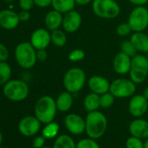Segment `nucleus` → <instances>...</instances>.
<instances>
[{"label": "nucleus", "instance_id": "f257e3e1", "mask_svg": "<svg viewBox=\"0 0 148 148\" xmlns=\"http://www.w3.org/2000/svg\"><path fill=\"white\" fill-rule=\"evenodd\" d=\"M107 125V119L102 112H90L86 118V132L91 138H99L106 133Z\"/></svg>", "mask_w": 148, "mask_h": 148}, {"label": "nucleus", "instance_id": "f03ea898", "mask_svg": "<svg viewBox=\"0 0 148 148\" xmlns=\"http://www.w3.org/2000/svg\"><path fill=\"white\" fill-rule=\"evenodd\" d=\"M35 116L43 124L52 122L57 113L56 100L48 95L40 97L35 104Z\"/></svg>", "mask_w": 148, "mask_h": 148}, {"label": "nucleus", "instance_id": "7ed1b4c3", "mask_svg": "<svg viewBox=\"0 0 148 148\" xmlns=\"http://www.w3.org/2000/svg\"><path fill=\"white\" fill-rule=\"evenodd\" d=\"M86 82V75L83 69L79 67L70 68L63 79V85L65 91L71 93H77L80 92Z\"/></svg>", "mask_w": 148, "mask_h": 148}, {"label": "nucleus", "instance_id": "20e7f679", "mask_svg": "<svg viewBox=\"0 0 148 148\" xmlns=\"http://www.w3.org/2000/svg\"><path fill=\"white\" fill-rule=\"evenodd\" d=\"M14 56L18 64L23 69L32 68L38 61L37 50L31 42L19 43L15 48Z\"/></svg>", "mask_w": 148, "mask_h": 148}, {"label": "nucleus", "instance_id": "39448f33", "mask_svg": "<svg viewBox=\"0 0 148 148\" xmlns=\"http://www.w3.org/2000/svg\"><path fill=\"white\" fill-rule=\"evenodd\" d=\"M92 5L93 13L100 18L113 19L121 12V8L115 0H93Z\"/></svg>", "mask_w": 148, "mask_h": 148}, {"label": "nucleus", "instance_id": "423d86ee", "mask_svg": "<svg viewBox=\"0 0 148 148\" xmlns=\"http://www.w3.org/2000/svg\"><path fill=\"white\" fill-rule=\"evenodd\" d=\"M4 95L12 101L19 102L25 100L29 95L28 85L19 79H11L3 87Z\"/></svg>", "mask_w": 148, "mask_h": 148}, {"label": "nucleus", "instance_id": "0eeeda50", "mask_svg": "<svg viewBox=\"0 0 148 148\" xmlns=\"http://www.w3.org/2000/svg\"><path fill=\"white\" fill-rule=\"evenodd\" d=\"M109 92L118 99L129 98L133 96L135 93L136 84L133 83L130 79H116L111 83Z\"/></svg>", "mask_w": 148, "mask_h": 148}, {"label": "nucleus", "instance_id": "6e6552de", "mask_svg": "<svg viewBox=\"0 0 148 148\" xmlns=\"http://www.w3.org/2000/svg\"><path fill=\"white\" fill-rule=\"evenodd\" d=\"M128 24L133 32H144L148 28V10L145 6H136L129 14Z\"/></svg>", "mask_w": 148, "mask_h": 148}, {"label": "nucleus", "instance_id": "1a4fd4ad", "mask_svg": "<svg viewBox=\"0 0 148 148\" xmlns=\"http://www.w3.org/2000/svg\"><path fill=\"white\" fill-rule=\"evenodd\" d=\"M82 24V17L81 14L75 11L72 10L63 14V22L62 27L65 32L73 33L76 32Z\"/></svg>", "mask_w": 148, "mask_h": 148}, {"label": "nucleus", "instance_id": "9d476101", "mask_svg": "<svg viewBox=\"0 0 148 148\" xmlns=\"http://www.w3.org/2000/svg\"><path fill=\"white\" fill-rule=\"evenodd\" d=\"M64 125L71 134L79 135L86 131V119L77 113H69L64 119Z\"/></svg>", "mask_w": 148, "mask_h": 148}, {"label": "nucleus", "instance_id": "9b49d317", "mask_svg": "<svg viewBox=\"0 0 148 148\" xmlns=\"http://www.w3.org/2000/svg\"><path fill=\"white\" fill-rule=\"evenodd\" d=\"M41 122L35 116H26L23 118L18 124V130L21 134L25 137H31L38 132Z\"/></svg>", "mask_w": 148, "mask_h": 148}, {"label": "nucleus", "instance_id": "f8f14e48", "mask_svg": "<svg viewBox=\"0 0 148 148\" xmlns=\"http://www.w3.org/2000/svg\"><path fill=\"white\" fill-rule=\"evenodd\" d=\"M30 42L36 50L46 49L51 43L50 31L46 28L36 29L31 36Z\"/></svg>", "mask_w": 148, "mask_h": 148}, {"label": "nucleus", "instance_id": "ddd939ff", "mask_svg": "<svg viewBox=\"0 0 148 148\" xmlns=\"http://www.w3.org/2000/svg\"><path fill=\"white\" fill-rule=\"evenodd\" d=\"M129 112L135 118H140L143 116L148 109V100L144 95H134L132 96L129 105Z\"/></svg>", "mask_w": 148, "mask_h": 148}, {"label": "nucleus", "instance_id": "4468645a", "mask_svg": "<svg viewBox=\"0 0 148 148\" xmlns=\"http://www.w3.org/2000/svg\"><path fill=\"white\" fill-rule=\"evenodd\" d=\"M112 67L114 71L119 75L129 74L132 67V58L127 54L119 51L112 60Z\"/></svg>", "mask_w": 148, "mask_h": 148}, {"label": "nucleus", "instance_id": "2eb2a0df", "mask_svg": "<svg viewBox=\"0 0 148 148\" xmlns=\"http://www.w3.org/2000/svg\"><path fill=\"white\" fill-rule=\"evenodd\" d=\"M20 23L18 13L12 10L5 9L0 11V27L5 30L11 31L17 28Z\"/></svg>", "mask_w": 148, "mask_h": 148}, {"label": "nucleus", "instance_id": "dca6fc26", "mask_svg": "<svg viewBox=\"0 0 148 148\" xmlns=\"http://www.w3.org/2000/svg\"><path fill=\"white\" fill-rule=\"evenodd\" d=\"M89 89L99 95H102L110 91L111 83L104 77L99 75H94L89 78L87 81Z\"/></svg>", "mask_w": 148, "mask_h": 148}, {"label": "nucleus", "instance_id": "f3484780", "mask_svg": "<svg viewBox=\"0 0 148 148\" xmlns=\"http://www.w3.org/2000/svg\"><path fill=\"white\" fill-rule=\"evenodd\" d=\"M129 132L132 136L138 138H146L148 137V121L143 119H136L130 123Z\"/></svg>", "mask_w": 148, "mask_h": 148}, {"label": "nucleus", "instance_id": "a211bd4d", "mask_svg": "<svg viewBox=\"0 0 148 148\" xmlns=\"http://www.w3.org/2000/svg\"><path fill=\"white\" fill-rule=\"evenodd\" d=\"M137 51L148 53V35L144 32H135L130 38Z\"/></svg>", "mask_w": 148, "mask_h": 148}, {"label": "nucleus", "instance_id": "6ab92c4d", "mask_svg": "<svg viewBox=\"0 0 148 148\" xmlns=\"http://www.w3.org/2000/svg\"><path fill=\"white\" fill-rule=\"evenodd\" d=\"M62 22H63V14L55 10L50 11L49 12H47V14L45 17V28L50 32L59 29V27L62 26Z\"/></svg>", "mask_w": 148, "mask_h": 148}, {"label": "nucleus", "instance_id": "aec40b11", "mask_svg": "<svg viewBox=\"0 0 148 148\" xmlns=\"http://www.w3.org/2000/svg\"><path fill=\"white\" fill-rule=\"evenodd\" d=\"M72 104H73L72 93H71L67 91L61 92L56 99L57 109H58V111H59L61 112H68L71 108Z\"/></svg>", "mask_w": 148, "mask_h": 148}, {"label": "nucleus", "instance_id": "412c9836", "mask_svg": "<svg viewBox=\"0 0 148 148\" xmlns=\"http://www.w3.org/2000/svg\"><path fill=\"white\" fill-rule=\"evenodd\" d=\"M75 5V0H52L51 1V6L53 10L62 14L74 10Z\"/></svg>", "mask_w": 148, "mask_h": 148}, {"label": "nucleus", "instance_id": "4be33fe9", "mask_svg": "<svg viewBox=\"0 0 148 148\" xmlns=\"http://www.w3.org/2000/svg\"><path fill=\"white\" fill-rule=\"evenodd\" d=\"M84 107L88 112L98 111L100 107V95L92 92L88 93L84 99Z\"/></svg>", "mask_w": 148, "mask_h": 148}, {"label": "nucleus", "instance_id": "5701e85b", "mask_svg": "<svg viewBox=\"0 0 148 148\" xmlns=\"http://www.w3.org/2000/svg\"><path fill=\"white\" fill-rule=\"evenodd\" d=\"M76 145L71 137L63 134L56 138L52 148H77Z\"/></svg>", "mask_w": 148, "mask_h": 148}, {"label": "nucleus", "instance_id": "b1692460", "mask_svg": "<svg viewBox=\"0 0 148 148\" xmlns=\"http://www.w3.org/2000/svg\"><path fill=\"white\" fill-rule=\"evenodd\" d=\"M131 69L148 71V57L142 54H136L132 58Z\"/></svg>", "mask_w": 148, "mask_h": 148}, {"label": "nucleus", "instance_id": "393cba45", "mask_svg": "<svg viewBox=\"0 0 148 148\" xmlns=\"http://www.w3.org/2000/svg\"><path fill=\"white\" fill-rule=\"evenodd\" d=\"M51 40L55 46L63 47L64 45H65L67 42V37L64 31L57 29L51 32Z\"/></svg>", "mask_w": 148, "mask_h": 148}, {"label": "nucleus", "instance_id": "a878e982", "mask_svg": "<svg viewBox=\"0 0 148 148\" xmlns=\"http://www.w3.org/2000/svg\"><path fill=\"white\" fill-rule=\"evenodd\" d=\"M12 77V67L5 62H0V86H5Z\"/></svg>", "mask_w": 148, "mask_h": 148}, {"label": "nucleus", "instance_id": "bb28decb", "mask_svg": "<svg viewBox=\"0 0 148 148\" xmlns=\"http://www.w3.org/2000/svg\"><path fill=\"white\" fill-rule=\"evenodd\" d=\"M59 131V125L56 122H50L46 124V125L44 127L42 131V136H44L45 138H55Z\"/></svg>", "mask_w": 148, "mask_h": 148}, {"label": "nucleus", "instance_id": "cd10ccee", "mask_svg": "<svg viewBox=\"0 0 148 148\" xmlns=\"http://www.w3.org/2000/svg\"><path fill=\"white\" fill-rule=\"evenodd\" d=\"M147 75H148V71H139V70H135V69H131L129 72L130 79L136 85L143 83L146 79Z\"/></svg>", "mask_w": 148, "mask_h": 148}, {"label": "nucleus", "instance_id": "c85d7f7f", "mask_svg": "<svg viewBox=\"0 0 148 148\" xmlns=\"http://www.w3.org/2000/svg\"><path fill=\"white\" fill-rule=\"evenodd\" d=\"M120 49H121V51L127 54L128 56H130L131 58L134 57L136 54H138L137 52V50L136 48L134 47V45H132V43L131 42L130 39H125V40H123L121 45H120Z\"/></svg>", "mask_w": 148, "mask_h": 148}, {"label": "nucleus", "instance_id": "c756f323", "mask_svg": "<svg viewBox=\"0 0 148 148\" xmlns=\"http://www.w3.org/2000/svg\"><path fill=\"white\" fill-rule=\"evenodd\" d=\"M115 100V97L110 92H106L102 95H100V107L102 108H109L111 107Z\"/></svg>", "mask_w": 148, "mask_h": 148}, {"label": "nucleus", "instance_id": "7c9ffc66", "mask_svg": "<svg viewBox=\"0 0 148 148\" xmlns=\"http://www.w3.org/2000/svg\"><path fill=\"white\" fill-rule=\"evenodd\" d=\"M86 53L81 49H74L68 54V59L71 62H79L85 58Z\"/></svg>", "mask_w": 148, "mask_h": 148}, {"label": "nucleus", "instance_id": "2f4dec72", "mask_svg": "<svg viewBox=\"0 0 148 148\" xmlns=\"http://www.w3.org/2000/svg\"><path fill=\"white\" fill-rule=\"evenodd\" d=\"M77 148H99V144L93 138H83L76 145Z\"/></svg>", "mask_w": 148, "mask_h": 148}, {"label": "nucleus", "instance_id": "473e14b6", "mask_svg": "<svg viewBox=\"0 0 148 148\" xmlns=\"http://www.w3.org/2000/svg\"><path fill=\"white\" fill-rule=\"evenodd\" d=\"M132 30L130 26V25L127 23H122L119 25L116 28V33L120 37H126L132 33Z\"/></svg>", "mask_w": 148, "mask_h": 148}, {"label": "nucleus", "instance_id": "72a5a7b5", "mask_svg": "<svg viewBox=\"0 0 148 148\" xmlns=\"http://www.w3.org/2000/svg\"><path fill=\"white\" fill-rule=\"evenodd\" d=\"M125 146L126 148H144V143L141 141V138L132 136L126 139Z\"/></svg>", "mask_w": 148, "mask_h": 148}, {"label": "nucleus", "instance_id": "f704fd0d", "mask_svg": "<svg viewBox=\"0 0 148 148\" xmlns=\"http://www.w3.org/2000/svg\"><path fill=\"white\" fill-rule=\"evenodd\" d=\"M18 5L21 10L25 11H31L33 6L35 5L34 0H18Z\"/></svg>", "mask_w": 148, "mask_h": 148}, {"label": "nucleus", "instance_id": "c9c22d12", "mask_svg": "<svg viewBox=\"0 0 148 148\" xmlns=\"http://www.w3.org/2000/svg\"><path fill=\"white\" fill-rule=\"evenodd\" d=\"M8 58H9V51L7 47L4 44L0 43V62L7 61Z\"/></svg>", "mask_w": 148, "mask_h": 148}, {"label": "nucleus", "instance_id": "e433bc0d", "mask_svg": "<svg viewBox=\"0 0 148 148\" xmlns=\"http://www.w3.org/2000/svg\"><path fill=\"white\" fill-rule=\"evenodd\" d=\"M18 18H19L20 22H26L31 18V13L29 11L21 10L18 12Z\"/></svg>", "mask_w": 148, "mask_h": 148}, {"label": "nucleus", "instance_id": "4c0bfd02", "mask_svg": "<svg viewBox=\"0 0 148 148\" xmlns=\"http://www.w3.org/2000/svg\"><path fill=\"white\" fill-rule=\"evenodd\" d=\"M45 142V138L44 136L37 137L33 140V146H34V148H40V147L44 146Z\"/></svg>", "mask_w": 148, "mask_h": 148}, {"label": "nucleus", "instance_id": "58836bf2", "mask_svg": "<svg viewBox=\"0 0 148 148\" xmlns=\"http://www.w3.org/2000/svg\"><path fill=\"white\" fill-rule=\"evenodd\" d=\"M51 1L52 0H34V4L40 8H46L51 5Z\"/></svg>", "mask_w": 148, "mask_h": 148}, {"label": "nucleus", "instance_id": "ea45409f", "mask_svg": "<svg viewBox=\"0 0 148 148\" xmlns=\"http://www.w3.org/2000/svg\"><path fill=\"white\" fill-rule=\"evenodd\" d=\"M48 53L45 51V49H41V50H37V59L38 61H45L47 59Z\"/></svg>", "mask_w": 148, "mask_h": 148}, {"label": "nucleus", "instance_id": "a19ab883", "mask_svg": "<svg viewBox=\"0 0 148 148\" xmlns=\"http://www.w3.org/2000/svg\"><path fill=\"white\" fill-rule=\"evenodd\" d=\"M129 3L134 5L135 6H144L147 4L148 0H128Z\"/></svg>", "mask_w": 148, "mask_h": 148}, {"label": "nucleus", "instance_id": "79ce46f5", "mask_svg": "<svg viewBox=\"0 0 148 148\" xmlns=\"http://www.w3.org/2000/svg\"><path fill=\"white\" fill-rule=\"evenodd\" d=\"M93 0H75L76 2V5H87L91 3H92Z\"/></svg>", "mask_w": 148, "mask_h": 148}, {"label": "nucleus", "instance_id": "37998d69", "mask_svg": "<svg viewBox=\"0 0 148 148\" xmlns=\"http://www.w3.org/2000/svg\"><path fill=\"white\" fill-rule=\"evenodd\" d=\"M143 95H144V96H145V98L148 100V86H147V87H145V89L144 90Z\"/></svg>", "mask_w": 148, "mask_h": 148}, {"label": "nucleus", "instance_id": "c03bdc74", "mask_svg": "<svg viewBox=\"0 0 148 148\" xmlns=\"http://www.w3.org/2000/svg\"><path fill=\"white\" fill-rule=\"evenodd\" d=\"M144 148H148V138L145 140V142L144 143Z\"/></svg>", "mask_w": 148, "mask_h": 148}, {"label": "nucleus", "instance_id": "a18cd8bd", "mask_svg": "<svg viewBox=\"0 0 148 148\" xmlns=\"http://www.w3.org/2000/svg\"><path fill=\"white\" fill-rule=\"evenodd\" d=\"M2 142H3V135H2L1 132H0V145L2 144Z\"/></svg>", "mask_w": 148, "mask_h": 148}, {"label": "nucleus", "instance_id": "49530a36", "mask_svg": "<svg viewBox=\"0 0 148 148\" xmlns=\"http://www.w3.org/2000/svg\"><path fill=\"white\" fill-rule=\"evenodd\" d=\"M40 148H50V147H47V146H42V147H40Z\"/></svg>", "mask_w": 148, "mask_h": 148}, {"label": "nucleus", "instance_id": "de8ad7c7", "mask_svg": "<svg viewBox=\"0 0 148 148\" xmlns=\"http://www.w3.org/2000/svg\"><path fill=\"white\" fill-rule=\"evenodd\" d=\"M146 5H147V6H146V8H147V10H148V2H147V4H146Z\"/></svg>", "mask_w": 148, "mask_h": 148}, {"label": "nucleus", "instance_id": "09e8293b", "mask_svg": "<svg viewBox=\"0 0 148 148\" xmlns=\"http://www.w3.org/2000/svg\"><path fill=\"white\" fill-rule=\"evenodd\" d=\"M147 35H148V28H147Z\"/></svg>", "mask_w": 148, "mask_h": 148}]
</instances>
